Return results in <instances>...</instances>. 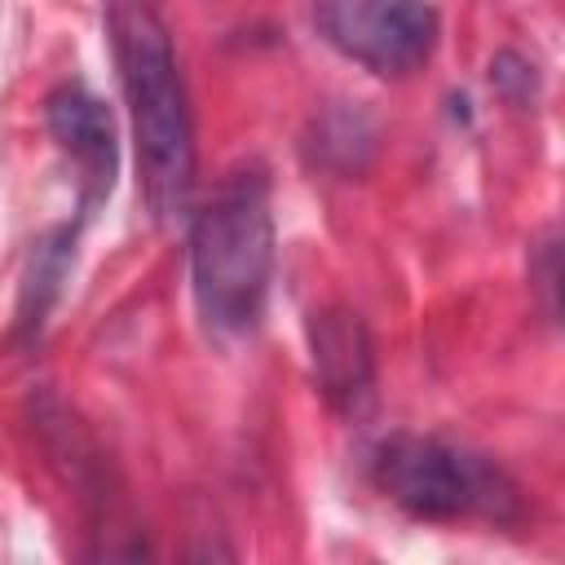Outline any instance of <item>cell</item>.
<instances>
[{"label": "cell", "instance_id": "obj_7", "mask_svg": "<svg viewBox=\"0 0 565 565\" xmlns=\"http://www.w3.org/2000/svg\"><path fill=\"white\" fill-rule=\"evenodd\" d=\"M75 238H79V225L75 221H62V225L44 230L31 243L26 265H22V278H18L13 327H9V340L13 344H35L40 340L49 313L62 300V287H66V274H71V260H75Z\"/></svg>", "mask_w": 565, "mask_h": 565}, {"label": "cell", "instance_id": "obj_8", "mask_svg": "<svg viewBox=\"0 0 565 565\" xmlns=\"http://www.w3.org/2000/svg\"><path fill=\"white\" fill-rule=\"evenodd\" d=\"M305 150H309V163L322 168V172H335V177H358L375 150V128L362 110H349V106H335V110H322L313 119V132L305 137Z\"/></svg>", "mask_w": 565, "mask_h": 565}, {"label": "cell", "instance_id": "obj_2", "mask_svg": "<svg viewBox=\"0 0 565 565\" xmlns=\"http://www.w3.org/2000/svg\"><path fill=\"white\" fill-rule=\"evenodd\" d=\"M274 282V181L260 159L234 163L190 212V291L216 340L260 327Z\"/></svg>", "mask_w": 565, "mask_h": 565}, {"label": "cell", "instance_id": "obj_3", "mask_svg": "<svg viewBox=\"0 0 565 565\" xmlns=\"http://www.w3.org/2000/svg\"><path fill=\"white\" fill-rule=\"evenodd\" d=\"M366 472L375 490L415 521L521 525L525 494L516 477L481 450L428 433H388L375 441Z\"/></svg>", "mask_w": 565, "mask_h": 565}, {"label": "cell", "instance_id": "obj_9", "mask_svg": "<svg viewBox=\"0 0 565 565\" xmlns=\"http://www.w3.org/2000/svg\"><path fill=\"white\" fill-rule=\"evenodd\" d=\"M530 296L539 300L543 318L556 322V313H561V238H556V225H547L530 243Z\"/></svg>", "mask_w": 565, "mask_h": 565}, {"label": "cell", "instance_id": "obj_10", "mask_svg": "<svg viewBox=\"0 0 565 565\" xmlns=\"http://www.w3.org/2000/svg\"><path fill=\"white\" fill-rule=\"evenodd\" d=\"M490 84H494V93L508 97L512 106H525V102L534 97L539 75H534V66H530L521 53H499V57L490 62Z\"/></svg>", "mask_w": 565, "mask_h": 565}, {"label": "cell", "instance_id": "obj_4", "mask_svg": "<svg viewBox=\"0 0 565 565\" xmlns=\"http://www.w3.org/2000/svg\"><path fill=\"white\" fill-rule=\"evenodd\" d=\"M313 26L340 57L384 79L419 71L441 40L433 0H313Z\"/></svg>", "mask_w": 565, "mask_h": 565}, {"label": "cell", "instance_id": "obj_6", "mask_svg": "<svg viewBox=\"0 0 565 565\" xmlns=\"http://www.w3.org/2000/svg\"><path fill=\"white\" fill-rule=\"evenodd\" d=\"M309 366L322 402L340 419H362L375 406V344L362 313L344 305L313 309L305 322Z\"/></svg>", "mask_w": 565, "mask_h": 565}, {"label": "cell", "instance_id": "obj_1", "mask_svg": "<svg viewBox=\"0 0 565 565\" xmlns=\"http://www.w3.org/2000/svg\"><path fill=\"white\" fill-rule=\"evenodd\" d=\"M119 88L132 119L137 185L154 225L172 230L194 212L199 150L185 79L154 0H102Z\"/></svg>", "mask_w": 565, "mask_h": 565}, {"label": "cell", "instance_id": "obj_5", "mask_svg": "<svg viewBox=\"0 0 565 565\" xmlns=\"http://www.w3.org/2000/svg\"><path fill=\"white\" fill-rule=\"evenodd\" d=\"M44 128L53 146L71 159L79 181V212L88 216L97 203L110 199L119 177V137L110 106L84 79H62L44 97Z\"/></svg>", "mask_w": 565, "mask_h": 565}]
</instances>
